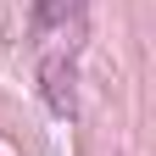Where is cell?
<instances>
[{
    "instance_id": "1",
    "label": "cell",
    "mask_w": 156,
    "mask_h": 156,
    "mask_svg": "<svg viewBox=\"0 0 156 156\" xmlns=\"http://www.w3.org/2000/svg\"><path fill=\"white\" fill-rule=\"evenodd\" d=\"M78 17H84V0H34V23H39V34H45V39L67 34Z\"/></svg>"
}]
</instances>
